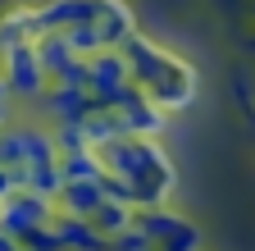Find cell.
I'll list each match as a JSON object with an SVG mask.
<instances>
[{"label": "cell", "instance_id": "cell-6", "mask_svg": "<svg viewBox=\"0 0 255 251\" xmlns=\"http://www.w3.org/2000/svg\"><path fill=\"white\" fill-rule=\"evenodd\" d=\"M119 119H123L128 137H150V142H159V133H164V123H169V114L159 110V105H150L141 91H137L132 101L119 105Z\"/></svg>", "mask_w": 255, "mask_h": 251}, {"label": "cell", "instance_id": "cell-10", "mask_svg": "<svg viewBox=\"0 0 255 251\" xmlns=\"http://www.w3.org/2000/svg\"><path fill=\"white\" fill-rule=\"evenodd\" d=\"M59 174H64V183H101L105 178V160H101V151L59 155Z\"/></svg>", "mask_w": 255, "mask_h": 251}, {"label": "cell", "instance_id": "cell-15", "mask_svg": "<svg viewBox=\"0 0 255 251\" xmlns=\"http://www.w3.org/2000/svg\"><path fill=\"white\" fill-rule=\"evenodd\" d=\"M150 251H155V247H150Z\"/></svg>", "mask_w": 255, "mask_h": 251}, {"label": "cell", "instance_id": "cell-8", "mask_svg": "<svg viewBox=\"0 0 255 251\" xmlns=\"http://www.w3.org/2000/svg\"><path fill=\"white\" fill-rule=\"evenodd\" d=\"M59 215H73V219H91L96 210L105 206V187L101 183H64L59 192Z\"/></svg>", "mask_w": 255, "mask_h": 251}, {"label": "cell", "instance_id": "cell-9", "mask_svg": "<svg viewBox=\"0 0 255 251\" xmlns=\"http://www.w3.org/2000/svg\"><path fill=\"white\" fill-rule=\"evenodd\" d=\"M82 128H87L91 151H105V146H114V142H123V137H128L119 110H91V114L82 119Z\"/></svg>", "mask_w": 255, "mask_h": 251}, {"label": "cell", "instance_id": "cell-13", "mask_svg": "<svg viewBox=\"0 0 255 251\" xmlns=\"http://www.w3.org/2000/svg\"><path fill=\"white\" fill-rule=\"evenodd\" d=\"M110 251H150V238L132 224V229H123V233L110 238Z\"/></svg>", "mask_w": 255, "mask_h": 251}, {"label": "cell", "instance_id": "cell-11", "mask_svg": "<svg viewBox=\"0 0 255 251\" xmlns=\"http://www.w3.org/2000/svg\"><path fill=\"white\" fill-rule=\"evenodd\" d=\"M91 224L101 229L105 238H114V233H123V229H132V224H137V210H132V206H119V201L105 197V206L91 215Z\"/></svg>", "mask_w": 255, "mask_h": 251}, {"label": "cell", "instance_id": "cell-1", "mask_svg": "<svg viewBox=\"0 0 255 251\" xmlns=\"http://www.w3.org/2000/svg\"><path fill=\"white\" fill-rule=\"evenodd\" d=\"M123 59H128V78H132V87L141 91L150 105H159L164 114L191 105V96H196V69H191L187 59H178L164 46H155L141 32L123 46Z\"/></svg>", "mask_w": 255, "mask_h": 251}, {"label": "cell", "instance_id": "cell-7", "mask_svg": "<svg viewBox=\"0 0 255 251\" xmlns=\"http://www.w3.org/2000/svg\"><path fill=\"white\" fill-rule=\"evenodd\" d=\"M55 233L64 242V251H110V238L91 224V219H73V215H55Z\"/></svg>", "mask_w": 255, "mask_h": 251}, {"label": "cell", "instance_id": "cell-16", "mask_svg": "<svg viewBox=\"0 0 255 251\" xmlns=\"http://www.w3.org/2000/svg\"><path fill=\"white\" fill-rule=\"evenodd\" d=\"M18 251H23V247H18Z\"/></svg>", "mask_w": 255, "mask_h": 251}, {"label": "cell", "instance_id": "cell-5", "mask_svg": "<svg viewBox=\"0 0 255 251\" xmlns=\"http://www.w3.org/2000/svg\"><path fill=\"white\" fill-rule=\"evenodd\" d=\"M5 82H9V91H18V96H46L50 91V73L41 64L37 46L5 50Z\"/></svg>", "mask_w": 255, "mask_h": 251}, {"label": "cell", "instance_id": "cell-4", "mask_svg": "<svg viewBox=\"0 0 255 251\" xmlns=\"http://www.w3.org/2000/svg\"><path fill=\"white\" fill-rule=\"evenodd\" d=\"M55 215H59L55 201H46L37 192H14L5 206H0V224H5V233H14V238H27L32 229L55 224Z\"/></svg>", "mask_w": 255, "mask_h": 251}, {"label": "cell", "instance_id": "cell-3", "mask_svg": "<svg viewBox=\"0 0 255 251\" xmlns=\"http://www.w3.org/2000/svg\"><path fill=\"white\" fill-rule=\"evenodd\" d=\"M137 229L150 238L155 251H201V229L191 224V219H182L178 210L169 206H155V210H137Z\"/></svg>", "mask_w": 255, "mask_h": 251}, {"label": "cell", "instance_id": "cell-14", "mask_svg": "<svg viewBox=\"0 0 255 251\" xmlns=\"http://www.w3.org/2000/svg\"><path fill=\"white\" fill-rule=\"evenodd\" d=\"M5 119H9V82L0 78V123H5Z\"/></svg>", "mask_w": 255, "mask_h": 251}, {"label": "cell", "instance_id": "cell-12", "mask_svg": "<svg viewBox=\"0 0 255 251\" xmlns=\"http://www.w3.org/2000/svg\"><path fill=\"white\" fill-rule=\"evenodd\" d=\"M18 247H23V251H64V242H59L55 224H46V229H32L27 238H18Z\"/></svg>", "mask_w": 255, "mask_h": 251}, {"label": "cell", "instance_id": "cell-2", "mask_svg": "<svg viewBox=\"0 0 255 251\" xmlns=\"http://www.w3.org/2000/svg\"><path fill=\"white\" fill-rule=\"evenodd\" d=\"M101 160H105V174H114L119 183L132 187L137 210L169 206L173 187H178V174H173V160L164 155L159 142H150V137H123V142H114V146L101 151Z\"/></svg>", "mask_w": 255, "mask_h": 251}]
</instances>
